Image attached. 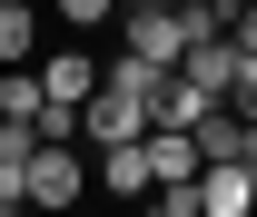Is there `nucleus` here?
<instances>
[{"mask_svg": "<svg viewBox=\"0 0 257 217\" xmlns=\"http://www.w3.org/2000/svg\"><path fill=\"white\" fill-rule=\"evenodd\" d=\"M89 158H79V138H40L30 148V207H69V197H89Z\"/></svg>", "mask_w": 257, "mask_h": 217, "instance_id": "nucleus-1", "label": "nucleus"}, {"mask_svg": "<svg viewBox=\"0 0 257 217\" xmlns=\"http://www.w3.org/2000/svg\"><path fill=\"white\" fill-rule=\"evenodd\" d=\"M119 40H128V50H149L159 69H178L188 20H178V0H119Z\"/></svg>", "mask_w": 257, "mask_h": 217, "instance_id": "nucleus-2", "label": "nucleus"}, {"mask_svg": "<svg viewBox=\"0 0 257 217\" xmlns=\"http://www.w3.org/2000/svg\"><path fill=\"white\" fill-rule=\"evenodd\" d=\"M40 89H50V109H89V89H99V60L69 40V50H40Z\"/></svg>", "mask_w": 257, "mask_h": 217, "instance_id": "nucleus-3", "label": "nucleus"}, {"mask_svg": "<svg viewBox=\"0 0 257 217\" xmlns=\"http://www.w3.org/2000/svg\"><path fill=\"white\" fill-rule=\"evenodd\" d=\"M99 187L109 197H159V168H149V138H119V148H89Z\"/></svg>", "mask_w": 257, "mask_h": 217, "instance_id": "nucleus-4", "label": "nucleus"}, {"mask_svg": "<svg viewBox=\"0 0 257 217\" xmlns=\"http://www.w3.org/2000/svg\"><path fill=\"white\" fill-rule=\"evenodd\" d=\"M208 109H218V89H208V79H188V69H168V89L149 99V128H198Z\"/></svg>", "mask_w": 257, "mask_h": 217, "instance_id": "nucleus-5", "label": "nucleus"}, {"mask_svg": "<svg viewBox=\"0 0 257 217\" xmlns=\"http://www.w3.org/2000/svg\"><path fill=\"white\" fill-rule=\"evenodd\" d=\"M30 60H40V10L0 0V69H30Z\"/></svg>", "mask_w": 257, "mask_h": 217, "instance_id": "nucleus-6", "label": "nucleus"}, {"mask_svg": "<svg viewBox=\"0 0 257 217\" xmlns=\"http://www.w3.org/2000/svg\"><path fill=\"white\" fill-rule=\"evenodd\" d=\"M50 10H60L69 30H99V20H119V0H50Z\"/></svg>", "mask_w": 257, "mask_h": 217, "instance_id": "nucleus-7", "label": "nucleus"}, {"mask_svg": "<svg viewBox=\"0 0 257 217\" xmlns=\"http://www.w3.org/2000/svg\"><path fill=\"white\" fill-rule=\"evenodd\" d=\"M227 109H237V119H257V60H247V50H237V79H227Z\"/></svg>", "mask_w": 257, "mask_h": 217, "instance_id": "nucleus-8", "label": "nucleus"}, {"mask_svg": "<svg viewBox=\"0 0 257 217\" xmlns=\"http://www.w3.org/2000/svg\"><path fill=\"white\" fill-rule=\"evenodd\" d=\"M10 207H30V168H20V158H0V217Z\"/></svg>", "mask_w": 257, "mask_h": 217, "instance_id": "nucleus-9", "label": "nucleus"}, {"mask_svg": "<svg viewBox=\"0 0 257 217\" xmlns=\"http://www.w3.org/2000/svg\"><path fill=\"white\" fill-rule=\"evenodd\" d=\"M227 40H237V50L257 60V0H237V10H227Z\"/></svg>", "mask_w": 257, "mask_h": 217, "instance_id": "nucleus-10", "label": "nucleus"}]
</instances>
